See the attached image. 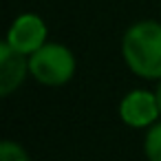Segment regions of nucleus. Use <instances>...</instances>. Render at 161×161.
<instances>
[{"label": "nucleus", "mask_w": 161, "mask_h": 161, "mask_svg": "<svg viewBox=\"0 0 161 161\" xmlns=\"http://www.w3.org/2000/svg\"><path fill=\"white\" fill-rule=\"evenodd\" d=\"M157 99H159V108H161V84H159V91H157Z\"/></svg>", "instance_id": "6e6552de"}, {"label": "nucleus", "mask_w": 161, "mask_h": 161, "mask_svg": "<svg viewBox=\"0 0 161 161\" xmlns=\"http://www.w3.org/2000/svg\"><path fill=\"white\" fill-rule=\"evenodd\" d=\"M29 62H25L22 53H18L9 42L0 44V95H9L22 80Z\"/></svg>", "instance_id": "39448f33"}, {"label": "nucleus", "mask_w": 161, "mask_h": 161, "mask_svg": "<svg viewBox=\"0 0 161 161\" xmlns=\"http://www.w3.org/2000/svg\"><path fill=\"white\" fill-rule=\"evenodd\" d=\"M124 58L137 75L161 77V25L146 20L130 27L124 38Z\"/></svg>", "instance_id": "f257e3e1"}, {"label": "nucleus", "mask_w": 161, "mask_h": 161, "mask_svg": "<svg viewBox=\"0 0 161 161\" xmlns=\"http://www.w3.org/2000/svg\"><path fill=\"white\" fill-rule=\"evenodd\" d=\"M29 71L42 84L58 86L73 77L75 60H73V53L62 44H42L36 53H31Z\"/></svg>", "instance_id": "f03ea898"}, {"label": "nucleus", "mask_w": 161, "mask_h": 161, "mask_svg": "<svg viewBox=\"0 0 161 161\" xmlns=\"http://www.w3.org/2000/svg\"><path fill=\"white\" fill-rule=\"evenodd\" d=\"M0 161H29V157L18 143L3 141V146H0Z\"/></svg>", "instance_id": "0eeeda50"}, {"label": "nucleus", "mask_w": 161, "mask_h": 161, "mask_svg": "<svg viewBox=\"0 0 161 161\" xmlns=\"http://www.w3.org/2000/svg\"><path fill=\"white\" fill-rule=\"evenodd\" d=\"M146 154L150 161H161V124H154L146 137Z\"/></svg>", "instance_id": "423d86ee"}, {"label": "nucleus", "mask_w": 161, "mask_h": 161, "mask_svg": "<svg viewBox=\"0 0 161 161\" xmlns=\"http://www.w3.org/2000/svg\"><path fill=\"white\" fill-rule=\"evenodd\" d=\"M161 113L159 108V99L157 95L152 93H146V91H132L124 97L121 106H119V115L121 119L132 126V128H143V126H150L157 115Z\"/></svg>", "instance_id": "20e7f679"}, {"label": "nucleus", "mask_w": 161, "mask_h": 161, "mask_svg": "<svg viewBox=\"0 0 161 161\" xmlns=\"http://www.w3.org/2000/svg\"><path fill=\"white\" fill-rule=\"evenodd\" d=\"M44 38H47V27L44 22L33 16V14H25L20 16L14 27L9 29V36H7V42L22 55H31L36 53L42 44H44Z\"/></svg>", "instance_id": "7ed1b4c3"}]
</instances>
